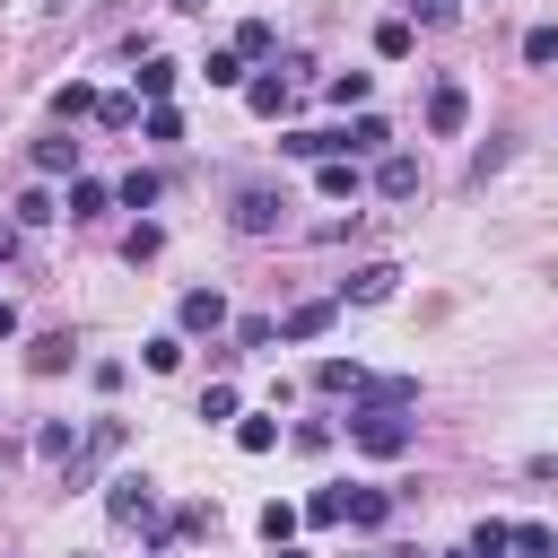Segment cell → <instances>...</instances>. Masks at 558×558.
I'll list each match as a JSON object with an SVG mask.
<instances>
[{
  "label": "cell",
  "mask_w": 558,
  "mask_h": 558,
  "mask_svg": "<svg viewBox=\"0 0 558 558\" xmlns=\"http://www.w3.org/2000/svg\"><path fill=\"white\" fill-rule=\"evenodd\" d=\"M35 453H44V462H61V471H70V462H78V453H87V436H78V427H70V418H44V427H35Z\"/></svg>",
  "instance_id": "9c48e42d"
},
{
  "label": "cell",
  "mask_w": 558,
  "mask_h": 558,
  "mask_svg": "<svg viewBox=\"0 0 558 558\" xmlns=\"http://www.w3.org/2000/svg\"><path fill=\"white\" fill-rule=\"evenodd\" d=\"M26 366H35V375H61V366H70V331H44V340L26 349Z\"/></svg>",
  "instance_id": "603a6c76"
},
{
  "label": "cell",
  "mask_w": 558,
  "mask_h": 558,
  "mask_svg": "<svg viewBox=\"0 0 558 558\" xmlns=\"http://www.w3.org/2000/svg\"><path fill=\"white\" fill-rule=\"evenodd\" d=\"M314 192H323V201H357V157H323Z\"/></svg>",
  "instance_id": "9a60e30c"
},
{
  "label": "cell",
  "mask_w": 558,
  "mask_h": 558,
  "mask_svg": "<svg viewBox=\"0 0 558 558\" xmlns=\"http://www.w3.org/2000/svg\"><path fill=\"white\" fill-rule=\"evenodd\" d=\"M323 87H331V105H349V113H366V87H375V78H366V70H331Z\"/></svg>",
  "instance_id": "44dd1931"
},
{
  "label": "cell",
  "mask_w": 558,
  "mask_h": 558,
  "mask_svg": "<svg viewBox=\"0 0 558 558\" xmlns=\"http://www.w3.org/2000/svg\"><path fill=\"white\" fill-rule=\"evenodd\" d=\"M131 78H140V96H148V105H166V96H174V78H183V70H174V61H157V52H148V61H140V70H131Z\"/></svg>",
  "instance_id": "ac0fdd59"
},
{
  "label": "cell",
  "mask_w": 558,
  "mask_h": 558,
  "mask_svg": "<svg viewBox=\"0 0 558 558\" xmlns=\"http://www.w3.org/2000/svg\"><path fill=\"white\" fill-rule=\"evenodd\" d=\"M384 148H392V122L384 113H357L349 122V157H384Z\"/></svg>",
  "instance_id": "4fadbf2b"
},
{
  "label": "cell",
  "mask_w": 558,
  "mask_h": 558,
  "mask_svg": "<svg viewBox=\"0 0 558 558\" xmlns=\"http://www.w3.org/2000/svg\"><path fill=\"white\" fill-rule=\"evenodd\" d=\"M288 87H296V78H279V70H270V78H244V105H253V113H288Z\"/></svg>",
  "instance_id": "d6986e66"
},
{
  "label": "cell",
  "mask_w": 558,
  "mask_h": 558,
  "mask_svg": "<svg viewBox=\"0 0 558 558\" xmlns=\"http://www.w3.org/2000/svg\"><path fill=\"white\" fill-rule=\"evenodd\" d=\"M375 52H384V61H410V52H418V26H410V17H384V26H375Z\"/></svg>",
  "instance_id": "e0dca14e"
},
{
  "label": "cell",
  "mask_w": 558,
  "mask_h": 558,
  "mask_svg": "<svg viewBox=\"0 0 558 558\" xmlns=\"http://www.w3.org/2000/svg\"><path fill=\"white\" fill-rule=\"evenodd\" d=\"M331 314H340V296H314V305H288V314H279V340H323V331H331Z\"/></svg>",
  "instance_id": "ba28073f"
},
{
  "label": "cell",
  "mask_w": 558,
  "mask_h": 558,
  "mask_svg": "<svg viewBox=\"0 0 558 558\" xmlns=\"http://www.w3.org/2000/svg\"><path fill=\"white\" fill-rule=\"evenodd\" d=\"M305 523H323V532H331V523H349V488H314V506H305Z\"/></svg>",
  "instance_id": "484cf974"
},
{
  "label": "cell",
  "mask_w": 558,
  "mask_h": 558,
  "mask_svg": "<svg viewBox=\"0 0 558 558\" xmlns=\"http://www.w3.org/2000/svg\"><path fill=\"white\" fill-rule=\"evenodd\" d=\"M9 253H17V218H0V262H9Z\"/></svg>",
  "instance_id": "ab89813d"
},
{
  "label": "cell",
  "mask_w": 558,
  "mask_h": 558,
  "mask_svg": "<svg viewBox=\"0 0 558 558\" xmlns=\"http://www.w3.org/2000/svg\"><path fill=\"white\" fill-rule=\"evenodd\" d=\"M462 0H410V26H453Z\"/></svg>",
  "instance_id": "e575fe53"
},
{
  "label": "cell",
  "mask_w": 558,
  "mask_h": 558,
  "mask_svg": "<svg viewBox=\"0 0 558 558\" xmlns=\"http://www.w3.org/2000/svg\"><path fill=\"white\" fill-rule=\"evenodd\" d=\"M235 340H244V349H270V340H279V323H270V314H244V323H235Z\"/></svg>",
  "instance_id": "d590c367"
},
{
  "label": "cell",
  "mask_w": 558,
  "mask_h": 558,
  "mask_svg": "<svg viewBox=\"0 0 558 558\" xmlns=\"http://www.w3.org/2000/svg\"><path fill=\"white\" fill-rule=\"evenodd\" d=\"M462 122H471V96H462L453 78H436V96H427V131H436V140H453Z\"/></svg>",
  "instance_id": "52a82bcc"
},
{
  "label": "cell",
  "mask_w": 558,
  "mask_h": 558,
  "mask_svg": "<svg viewBox=\"0 0 558 558\" xmlns=\"http://www.w3.org/2000/svg\"><path fill=\"white\" fill-rule=\"evenodd\" d=\"M453 558H471V549H453Z\"/></svg>",
  "instance_id": "7bdbcfd3"
},
{
  "label": "cell",
  "mask_w": 558,
  "mask_h": 558,
  "mask_svg": "<svg viewBox=\"0 0 558 558\" xmlns=\"http://www.w3.org/2000/svg\"><path fill=\"white\" fill-rule=\"evenodd\" d=\"M270 558H305V549H288V541H279V549H270Z\"/></svg>",
  "instance_id": "b9f144b4"
},
{
  "label": "cell",
  "mask_w": 558,
  "mask_h": 558,
  "mask_svg": "<svg viewBox=\"0 0 558 558\" xmlns=\"http://www.w3.org/2000/svg\"><path fill=\"white\" fill-rule=\"evenodd\" d=\"M174 9H183V17H201V9H209V0H174Z\"/></svg>",
  "instance_id": "60d3db41"
},
{
  "label": "cell",
  "mask_w": 558,
  "mask_h": 558,
  "mask_svg": "<svg viewBox=\"0 0 558 558\" xmlns=\"http://www.w3.org/2000/svg\"><path fill=\"white\" fill-rule=\"evenodd\" d=\"M235 52H244V61H270V52H279V26H270V17H244V26H235Z\"/></svg>",
  "instance_id": "2e32d148"
},
{
  "label": "cell",
  "mask_w": 558,
  "mask_h": 558,
  "mask_svg": "<svg viewBox=\"0 0 558 558\" xmlns=\"http://www.w3.org/2000/svg\"><path fill=\"white\" fill-rule=\"evenodd\" d=\"M105 201H113V192H105V183H96V174H70V218H96V209H105Z\"/></svg>",
  "instance_id": "d4e9b609"
},
{
  "label": "cell",
  "mask_w": 558,
  "mask_h": 558,
  "mask_svg": "<svg viewBox=\"0 0 558 558\" xmlns=\"http://www.w3.org/2000/svg\"><path fill=\"white\" fill-rule=\"evenodd\" d=\"M174 323H183V331H227V296H218V288H183V296H174Z\"/></svg>",
  "instance_id": "8992f818"
},
{
  "label": "cell",
  "mask_w": 558,
  "mask_h": 558,
  "mask_svg": "<svg viewBox=\"0 0 558 558\" xmlns=\"http://www.w3.org/2000/svg\"><path fill=\"white\" fill-rule=\"evenodd\" d=\"M140 357H148V375H174V366H183V340H174V331H157Z\"/></svg>",
  "instance_id": "4dcf8cb0"
},
{
  "label": "cell",
  "mask_w": 558,
  "mask_h": 558,
  "mask_svg": "<svg viewBox=\"0 0 558 558\" xmlns=\"http://www.w3.org/2000/svg\"><path fill=\"white\" fill-rule=\"evenodd\" d=\"M96 105H105V96H96L87 78H70V87H52V113H61V122H78V113H96Z\"/></svg>",
  "instance_id": "7402d4cb"
},
{
  "label": "cell",
  "mask_w": 558,
  "mask_h": 558,
  "mask_svg": "<svg viewBox=\"0 0 558 558\" xmlns=\"http://www.w3.org/2000/svg\"><path fill=\"white\" fill-rule=\"evenodd\" d=\"M9 218H17V227H44V218H61V209H52V192H17Z\"/></svg>",
  "instance_id": "f1b7e54d"
},
{
  "label": "cell",
  "mask_w": 558,
  "mask_h": 558,
  "mask_svg": "<svg viewBox=\"0 0 558 558\" xmlns=\"http://www.w3.org/2000/svg\"><path fill=\"white\" fill-rule=\"evenodd\" d=\"M471 558H514V523H471Z\"/></svg>",
  "instance_id": "cb8c5ba5"
},
{
  "label": "cell",
  "mask_w": 558,
  "mask_h": 558,
  "mask_svg": "<svg viewBox=\"0 0 558 558\" xmlns=\"http://www.w3.org/2000/svg\"><path fill=\"white\" fill-rule=\"evenodd\" d=\"M349 436H357V453H375V462H401V453L418 445V427H410L401 410H366V401H349Z\"/></svg>",
  "instance_id": "6da1fadb"
},
{
  "label": "cell",
  "mask_w": 558,
  "mask_h": 558,
  "mask_svg": "<svg viewBox=\"0 0 558 558\" xmlns=\"http://www.w3.org/2000/svg\"><path fill=\"white\" fill-rule=\"evenodd\" d=\"M523 61L549 70V61H558V26H532V35H523Z\"/></svg>",
  "instance_id": "d6a6232c"
},
{
  "label": "cell",
  "mask_w": 558,
  "mask_h": 558,
  "mask_svg": "<svg viewBox=\"0 0 558 558\" xmlns=\"http://www.w3.org/2000/svg\"><path fill=\"white\" fill-rule=\"evenodd\" d=\"M201 78H209V87H244V52H209Z\"/></svg>",
  "instance_id": "4316f807"
},
{
  "label": "cell",
  "mask_w": 558,
  "mask_h": 558,
  "mask_svg": "<svg viewBox=\"0 0 558 558\" xmlns=\"http://www.w3.org/2000/svg\"><path fill=\"white\" fill-rule=\"evenodd\" d=\"M384 514H392V488H349V523L357 532H375Z\"/></svg>",
  "instance_id": "ffe728a7"
},
{
  "label": "cell",
  "mask_w": 558,
  "mask_h": 558,
  "mask_svg": "<svg viewBox=\"0 0 558 558\" xmlns=\"http://www.w3.org/2000/svg\"><path fill=\"white\" fill-rule=\"evenodd\" d=\"M201 418H209V427L235 418V384H209V392H201Z\"/></svg>",
  "instance_id": "8d00e7d4"
},
{
  "label": "cell",
  "mask_w": 558,
  "mask_h": 558,
  "mask_svg": "<svg viewBox=\"0 0 558 558\" xmlns=\"http://www.w3.org/2000/svg\"><path fill=\"white\" fill-rule=\"evenodd\" d=\"M105 514H113V523H157V488H148L140 471H122V480L105 488Z\"/></svg>",
  "instance_id": "3957f363"
},
{
  "label": "cell",
  "mask_w": 558,
  "mask_h": 558,
  "mask_svg": "<svg viewBox=\"0 0 558 558\" xmlns=\"http://www.w3.org/2000/svg\"><path fill=\"white\" fill-rule=\"evenodd\" d=\"M392 288H401V270H392V262H357V270L340 279V305H384Z\"/></svg>",
  "instance_id": "277c9868"
},
{
  "label": "cell",
  "mask_w": 558,
  "mask_h": 558,
  "mask_svg": "<svg viewBox=\"0 0 558 558\" xmlns=\"http://www.w3.org/2000/svg\"><path fill=\"white\" fill-rule=\"evenodd\" d=\"M288 532H296V506H279V497H270V506H262V541H270V549H279V541H288Z\"/></svg>",
  "instance_id": "836d02e7"
},
{
  "label": "cell",
  "mask_w": 558,
  "mask_h": 558,
  "mask_svg": "<svg viewBox=\"0 0 558 558\" xmlns=\"http://www.w3.org/2000/svg\"><path fill=\"white\" fill-rule=\"evenodd\" d=\"M235 445H244V453H270V445H279V418H235Z\"/></svg>",
  "instance_id": "1f68e13d"
},
{
  "label": "cell",
  "mask_w": 558,
  "mask_h": 558,
  "mask_svg": "<svg viewBox=\"0 0 558 558\" xmlns=\"http://www.w3.org/2000/svg\"><path fill=\"white\" fill-rule=\"evenodd\" d=\"M113 201H122V209H157V201H166V174H148V166H131V174L113 183Z\"/></svg>",
  "instance_id": "8fae6325"
},
{
  "label": "cell",
  "mask_w": 558,
  "mask_h": 558,
  "mask_svg": "<svg viewBox=\"0 0 558 558\" xmlns=\"http://www.w3.org/2000/svg\"><path fill=\"white\" fill-rule=\"evenodd\" d=\"M357 401H366V410H410V401H418V375H366Z\"/></svg>",
  "instance_id": "30bf717a"
},
{
  "label": "cell",
  "mask_w": 558,
  "mask_h": 558,
  "mask_svg": "<svg viewBox=\"0 0 558 558\" xmlns=\"http://www.w3.org/2000/svg\"><path fill=\"white\" fill-rule=\"evenodd\" d=\"M122 253H131V262H157V253H166V227H148V218H140V227L122 235Z\"/></svg>",
  "instance_id": "f546056e"
},
{
  "label": "cell",
  "mask_w": 558,
  "mask_h": 558,
  "mask_svg": "<svg viewBox=\"0 0 558 558\" xmlns=\"http://www.w3.org/2000/svg\"><path fill=\"white\" fill-rule=\"evenodd\" d=\"M35 174H78V140H70V131L35 140Z\"/></svg>",
  "instance_id": "5bb4252c"
},
{
  "label": "cell",
  "mask_w": 558,
  "mask_h": 558,
  "mask_svg": "<svg viewBox=\"0 0 558 558\" xmlns=\"http://www.w3.org/2000/svg\"><path fill=\"white\" fill-rule=\"evenodd\" d=\"M0 340H17V305L9 296H0Z\"/></svg>",
  "instance_id": "f35d334b"
},
{
  "label": "cell",
  "mask_w": 558,
  "mask_h": 558,
  "mask_svg": "<svg viewBox=\"0 0 558 558\" xmlns=\"http://www.w3.org/2000/svg\"><path fill=\"white\" fill-rule=\"evenodd\" d=\"M375 192H384V201H418V157H410V148H384V157H375Z\"/></svg>",
  "instance_id": "5b68a950"
},
{
  "label": "cell",
  "mask_w": 558,
  "mask_h": 558,
  "mask_svg": "<svg viewBox=\"0 0 558 558\" xmlns=\"http://www.w3.org/2000/svg\"><path fill=\"white\" fill-rule=\"evenodd\" d=\"M96 122H113V131H131V122H140V105H131V96H105V105H96Z\"/></svg>",
  "instance_id": "74e56055"
},
{
  "label": "cell",
  "mask_w": 558,
  "mask_h": 558,
  "mask_svg": "<svg viewBox=\"0 0 558 558\" xmlns=\"http://www.w3.org/2000/svg\"><path fill=\"white\" fill-rule=\"evenodd\" d=\"M314 392H349V401H357V392H366V366H357V357H323V366H314Z\"/></svg>",
  "instance_id": "7c38bea8"
},
{
  "label": "cell",
  "mask_w": 558,
  "mask_h": 558,
  "mask_svg": "<svg viewBox=\"0 0 558 558\" xmlns=\"http://www.w3.org/2000/svg\"><path fill=\"white\" fill-rule=\"evenodd\" d=\"M227 227H235V235H279V227H288V192L244 183V192H235V209H227Z\"/></svg>",
  "instance_id": "7a4b0ae2"
},
{
  "label": "cell",
  "mask_w": 558,
  "mask_h": 558,
  "mask_svg": "<svg viewBox=\"0 0 558 558\" xmlns=\"http://www.w3.org/2000/svg\"><path fill=\"white\" fill-rule=\"evenodd\" d=\"M140 140H183V113H174V105H148V113H140Z\"/></svg>",
  "instance_id": "83f0119b"
}]
</instances>
